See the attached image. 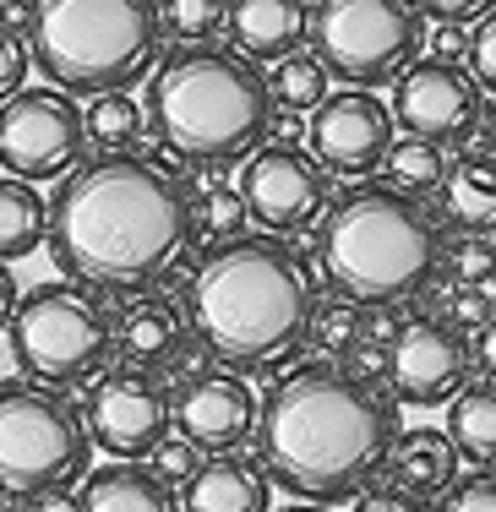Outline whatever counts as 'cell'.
<instances>
[{
  "instance_id": "cell-1",
  "label": "cell",
  "mask_w": 496,
  "mask_h": 512,
  "mask_svg": "<svg viewBox=\"0 0 496 512\" xmlns=\"http://www.w3.org/2000/svg\"><path fill=\"white\" fill-rule=\"evenodd\" d=\"M50 256L66 278L131 295L159 284L191 246V191L164 164L104 153L77 164L50 202Z\"/></svg>"
},
{
  "instance_id": "cell-2",
  "label": "cell",
  "mask_w": 496,
  "mask_h": 512,
  "mask_svg": "<svg viewBox=\"0 0 496 512\" xmlns=\"http://www.w3.org/2000/svg\"><path fill=\"white\" fill-rule=\"evenodd\" d=\"M398 404L355 371L300 365L257 409L262 474L295 502H349L387 469Z\"/></svg>"
},
{
  "instance_id": "cell-3",
  "label": "cell",
  "mask_w": 496,
  "mask_h": 512,
  "mask_svg": "<svg viewBox=\"0 0 496 512\" xmlns=\"http://www.w3.org/2000/svg\"><path fill=\"white\" fill-rule=\"evenodd\" d=\"M311 284L284 240L235 235L191 273L186 316L229 371H273L311 338Z\"/></svg>"
},
{
  "instance_id": "cell-4",
  "label": "cell",
  "mask_w": 496,
  "mask_h": 512,
  "mask_svg": "<svg viewBox=\"0 0 496 512\" xmlns=\"http://www.w3.org/2000/svg\"><path fill=\"white\" fill-rule=\"evenodd\" d=\"M148 131L191 164H240L273 131L268 77L219 44H180L148 82Z\"/></svg>"
},
{
  "instance_id": "cell-5",
  "label": "cell",
  "mask_w": 496,
  "mask_h": 512,
  "mask_svg": "<svg viewBox=\"0 0 496 512\" xmlns=\"http://www.w3.org/2000/svg\"><path fill=\"white\" fill-rule=\"evenodd\" d=\"M442 229L409 191L349 186L322 213V267L355 306L415 300L442 267Z\"/></svg>"
},
{
  "instance_id": "cell-6",
  "label": "cell",
  "mask_w": 496,
  "mask_h": 512,
  "mask_svg": "<svg viewBox=\"0 0 496 512\" xmlns=\"http://www.w3.org/2000/svg\"><path fill=\"white\" fill-rule=\"evenodd\" d=\"M28 55L55 88H131L159 55V0H33Z\"/></svg>"
},
{
  "instance_id": "cell-7",
  "label": "cell",
  "mask_w": 496,
  "mask_h": 512,
  "mask_svg": "<svg viewBox=\"0 0 496 512\" xmlns=\"http://www.w3.org/2000/svg\"><path fill=\"white\" fill-rule=\"evenodd\" d=\"M6 333H11V360L22 365L28 382L77 387L110 365L115 316L99 289L77 284V278H50V284L17 295Z\"/></svg>"
},
{
  "instance_id": "cell-8",
  "label": "cell",
  "mask_w": 496,
  "mask_h": 512,
  "mask_svg": "<svg viewBox=\"0 0 496 512\" xmlns=\"http://www.w3.org/2000/svg\"><path fill=\"white\" fill-rule=\"evenodd\" d=\"M93 458V431L88 414L60 387L44 382H0V491L6 496H33L66 491L88 480Z\"/></svg>"
},
{
  "instance_id": "cell-9",
  "label": "cell",
  "mask_w": 496,
  "mask_h": 512,
  "mask_svg": "<svg viewBox=\"0 0 496 512\" xmlns=\"http://www.w3.org/2000/svg\"><path fill=\"white\" fill-rule=\"evenodd\" d=\"M426 44L420 0H317L311 6V55L344 88L398 82Z\"/></svg>"
},
{
  "instance_id": "cell-10",
  "label": "cell",
  "mask_w": 496,
  "mask_h": 512,
  "mask_svg": "<svg viewBox=\"0 0 496 512\" xmlns=\"http://www.w3.org/2000/svg\"><path fill=\"white\" fill-rule=\"evenodd\" d=\"M88 131L66 88H17L0 99V169L17 180H60L82 164Z\"/></svg>"
},
{
  "instance_id": "cell-11",
  "label": "cell",
  "mask_w": 496,
  "mask_h": 512,
  "mask_svg": "<svg viewBox=\"0 0 496 512\" xmlns=\"http://www.w3.org/2000/svg\"><path fill=\"white\" fill-rule=\"evenodd\" d=\"M246 213L273 235H300L328 213V169L295 142H262L240 158Z\"/></svg>"
},
{
  "instance_id": "cell-12",
  "label": "cell",
  "mask_w": 496,
  "mask_h": 512,
  "mask_svg": "<svg viewBox=\"0 0 496 512\" xmlns=\"http://www.w3.org/2000/svg\"><path fill=\"white\" fill-rule=\"evenodd\" d=\"M382 376L398 404L437 409L469 382V344L453 322L437 316H409L382 349Z\"/></svg>"
},
{
  "instance_id": "cell-13",
  "label": "cell",
  "mask_w": 496,
  "mask_h": 512,
  "mask_svg": "<svg viewBox=\"0 0 496 512\" xmlns=\"http://www.w3.org/2000/svg\"><path fill=\"white\" fill-rule=\"evenodd\" d=\"M387 148H393V109H387L371 88H344L328 93L306 115V153L317 158L328 175L366 180L382 169Z\"/></svg>"
},
{
  "instance_id": "cell-14",
  "label": "cell",
  "mask_w": 496,
  "mask_h": 512,
  "mask_svg": "<svg viewBox=\"0 0 496 512\" xmlns=\"http://www.w3.org/2000/svg\"><path fill=\"white\" fill-rule=\"evenodd\" d=\"M175 425V404L148 371L126 365V371H99L88 393V431L93 447H104L110 458H148L153 447Z\"/></svg>"
},
{
  "instance_id": "cell-15",
  "label": "cell",
  "mask_w": 496,
  "mask_h": 512,
  "mask_svg": "<svg viewBox=\"0 0 496 512\" xmlns=\"http://www.w3.org/2000/svg\"><path fill=\"white\" fill-rule=\"evenodd\" d=\"M393 120L426 142H469L480 120V82L458 60H409L393 82Z\"/></svg>"
},
{
  "instance_id": "cell-16",
  "label": "cell",
  "mask_w": 496,
  "mask_h": 512,
  "mask_svg": "<svg viewBox=\"0 0 496 512\" xmlns=\"http://www.w3.org/2000/svg\"><path fill=\"white\" fill-rule=\"evenodd\" d=\"M175 425L197 453H235L257 436V393L240 371H202L180 387Z\"/></svg>"
},
{
  "instance_id": "cell-17",
  "label": "cell",
  "mask_w": 496,
  "mask_h": 512,
  "mask_svg": "<svg viewBox=\"0 0 496 512\" xmlns=\"http://www.w3.org/2000/svg\"><path fill=\"white\" fill-rule=\"evenodd\" d=\"M311 28L306 0H229V39L246 60H273L300 50Z\"/></svg>"
},
{
  "instance_id": "cell-18",
  "label": "cell",
  "mask_w": 496,
  "mask_h": 512,
  "mask_svg": "<svg viewBox=\"0 0 496 512\" xmlns=\"http://www.w3.org/2000/svg\"><path fill=\"white\" fill-rule=\"evenodd\" d=\"M268 474L235 453H213L180 491V512H268Z\"/></svg>"
},
{
  "instance_id": "cell-19",
  "label": "cell",
  "mask_w": 496,
  "mask_h": 512,
  "mask_svg": "<svg viewBox=\"0 0 496 512\" xmlns=\"http://www.w3.org/2000/svg\"><path fill=\"white\" fill-rule=\"evenodd\" d=\"M115 344H120V360L137 365V371H164L175 365L180 344H186V316L180 306L148 295V300H131L120 311V327H115Z\"/></svg>"
},
{
  "instance_id": "cell-20",
  "label": "cell",
  "mask_w": 496,
  "mask_h": 512,
  "mask_svg": "<svg viewBox=\"0 0 496 512\" xmlns=\"http://www.w3.org/2000/svg\"><path fill=\"white\" fill-rule=\"evenodd\" d=\"M77 512H180V502L137 458H115L104 469H88V485L77 491Z\"/></svg>"
},
{
  "instance_id": "cell-21",
  "label": "cell",
  "mask_w": 496,
  "mask_h": 512,
  "mask_svg": "<svg viewBox=\"0 0 496 512\" xmlns=\"http://www.w3.org/2000/svg\"><path fill=\"white\" fill-rule=\"evenodd\" d=\"M442 213L447 224L469 229V235H491L496 229V158L491 153H464L447 164L442 175Z\"/></svg>"
},
{
  "instance_id": "cell-22",
  "label": "cell",
  "mask_w": 496,
  "mask_h": 512,
  "mask_svg": "<svg viewBox=\"0 0 496 512\" xmlns=\"http://www.w3.org/2000/svg\"><path fill=\"white\" fill-rule=\"evenodd\" d=\"M387 463H393V480L404 485V491L426 496V502L458 480V447H453V436H447V431H431V425L398 431Z\"/></svg>"
},
{
  "instance_id": "cell-23",
  "label": "cell",
  "mask_w": 496,
  "mask_h": 512,
  "mask_svg": "<svg viewBox=\"0 0 496 512\" xmlns=\"http://www.w3.org/2000/svg\"><path fill=\"white\" fill-rule=\"evenodd\" d=\"M447 436H453L458 458L496 469V382H464L447 398Z\"/></svg>"
},
{
  "instance_id": "cell-24",
  "label": "cell",
  "mask_w": 496,
  "mask_h": 512,
  "mask_svg": "<svg viewBox=\"0 0 496 512\" xmlns=\"http://www.w3.org/2000/svg\"><path fill=\"white\" fill-rule=\"evenodd\" d=\"M50 235V207L33 191V180L0 175V262H22Z\"/></svg>"
},
{
  "instance_id": "cell-25",
  "label": "cell",
  "mask_w": 496,
  "mask_h": 512,
  "mask_svg": "<svg viewBox=\"0 0 496 512\" xmlns=\"http://www.w3.org/2000/svg\"><path fill=\"white\" fill-rule=\"evenodd\" d=\"M82 131L104 153H131L142 142V131H148V109L131 99L126 88H104V93H93L88 115H82Z\"/></svg>"
},
{
  "instance_id": "cell-26",
  "label": "cell",
  "mask_w": 496,
  "mask_h": 512,
  "mask_svg": "<svg viewBox=\"0 0 496 512\" xmlns=\"http://www.w3.org/2000/svg\"><path fill=\"white\" fill-rule=\"evenodd\" d=\"M273 109H289V115H311L322 99H328V66L306 50H289L273 60V77H268Z\"/></svg>"
},
{
  "instance_id": "cell-27",
  "label": "cell",
  "mask_w": 496,
  "mask_h": 512,
  "mask_svg": "<svg viewBox=\"0 0 496 512\" xmlns=\"http://www.w3.org/2000/svg\"><path fill=\"white\" fill-rule=\"evenodd\" d=\"M382 169H387V186L409 191V197H431L447 175V148L442 142H426V137H404L387 148Z\"/></svg>"
},
{
  "instance_id": "cell-28",
  "label": "cell",
  "mask_w": 496,
  "mask_h": 512,
  "mask_svg": "<svg viewBox=\"0 0 496 512\" xmlns=\"http://www.w3.org/2000/svg\"><path fill=\"white\" fill-rule=\"evenodd\" d=\"M251 213H246V197H240V186H202L197 197H191V240H202V246H224V240L246 235Z\"/></svg>"
},
{
  "instance_id": "cell-29",
  "label": "cell",
  "mask_w": 496,
  "mask_h": 512,
  "mask_svg": "<svg viewBox=\"0 0 496 512\" xmlns=\"http://www.w3.org/2000/svg\"><path fill=\"white\" fill-rule=\"evenodd\" d=\"M229 28V0H159V33L175 44H213Z\"/></svg>"
},
{
  "instance_id": "cell-30",
  "label": "cell",
  "mask_w": 496,
  "mask_h": 512,
  "mask_svg": "<svg viewBox=\"0 0 496 512\" xmlns=\"http://www.w3.org/2000/svg\"><path fill=\"white\" fill-rule=\"evenodd\" d=\"M311 338H317L328 355H349V344H360V311L355 300H333V306H317L311 311Z\"/></svg>"
},
{
  "instance_id": "cell-31",
  "label": "cell",
  "mask_w": 496,
  "mask_h": 512,
  "mask_svg": "<svg viewBox=\"0 0 496 512\" xmlns=\"http://www.w3.org/2000/svg\"><path fill=\"white\" fill-rule=\"evenodd\" d=\"M442 262L453 267L458 284H486V278L496 273V251H491V240H486V235H469V229H464V240L442 246Z\"/></svg>"
},
{
  "instance_id": "cell-32",
  "label": "cell",
  "mask_w": 496,
  "mask_h": 512,
  "mask_svg": "<svg viewBox=\"0 0 496 512\" xmlns=\"http://www.w3.org/2000/svg\"><path fill=\"white\" fill-rule=\"evenodd\" d=\"M464 60H469V77L480 82L486 93H496V6L486 17H475V33L464 44Z\"/></svg>"
},
{
  "instance_id": "cell-33",
  "label": "cell",
  "mask_w": 496,
  "mask_h": 512,
  "mask_svg": "<svg viewBox=\"0 0 496 512\" xmlns=\"http://www.w3.org/2000/svg\"><path fill=\"white\" fill-rule=\"evenodd\" d=\"M437 512H496V474L475 469V474H464V480H453L442 491Z\"/></svg>"
},
{
  "instance_id": "cell-34",
  "label": "cell",
  "mask_w": 496,
  "mask_h": 512,
  "mask_svg": "<svg viewBox=\"0 0 496 512\" xmlns=\"http://www.w3.org/2000/svg\"><path fill=\"white\" fill-rule=\"evenodd\" d=\"M33 55H28V39H22L11 22H0V99H11V93L22 88V77H28Z\"/></svg>"
},
{
  "instance_id": "cell-35",
  "label": "cell",
  "mask_w": 496,
  "mask_h": 512,
  "mask_svg": "<svg viewBox=\"0 0 496 512\" xmlns=\"http://www.w3.org/2000/svg\"><path fill=\"white\" fill-rule=\"evenodd\" d=\"M148 458H153V474H159L164 485H186L191 474H197V447H191L186 436H180V442H169V436H164Z\"/></svg>"
},
{
  "instance_id": "cell-36",
  "label": "cell",
  "mask_w": 496,
  "mask_h": 512,
  "mask_svg": "<svg viewBox=\"0 0 496 512\" xmlns=\"http://www.w3.org/2000/svg\"><path fill=\"white\" fill-rule=\"evenodd\" d=\"M355 512H431V502L426 496H415V491H404V485H377V491H360L355 496Z\"/></svg>"
},
{
  "instance_id": "cell-37",
  "label": "cell",
  "mask_w": 496,
  "mask_h": 512,
  "mask_svg": "<svg viewBox=\"0 0 496 512\" xmlns=\"http://www.w3.org/2000/svg\"><path fill=\"white\" fill-rule=\"evenodd\" d=\"M486 316H491L486 289H480V284H458V295L447 300V322H453V327H480Z\"/></svg>"
},
{
  "instance_id": "cell-38",
  "label": "cell",
  "mask_w": 496,
  "mask_h": 512,
  "mask_svg": "<svg viewBox=\"0 0 496 512\" xmlns=\"http://www.w3.org/2000/svg\"><path fill=\"white\" fill-rule=\"evenodd\" d=\"M464 44H469L464 22H437V28H431V39L420 44V50H431V60H464Z\"/></svg>"
},
{
  "instance_id": "cell-39",
  "label": "cell",
  "mask_w": 496,
  "mask_h": 512,
  "mask_svg": "<svg viewBox=\"0 0 496 512\" xmlns=\"http://www.w3.org/2000/svg\"><path fill=\"white\" fill-rule=\"evenodd\" d=\"M496 0H420V11H431L437 22H475L486 17Z\"/></svg>"
},
{
  "instance_id": "cell-40",
  "label": "cell",
  "mask_w": 496,
  "mask_h": 512,
  "mask_svg": "<svg viewBox=\"0 0 496 512\" xmlns=\"http://www.w3.org/2000/svg\"><path fill=\"white\" fill-rule=\"evenodd\" d=\"M469 365H480V376L496 382V311L475 327V344H469Z\"/></svg>"
},
{
  "instance_id": "cell-41",
  "label": "cell",
  "mask_w": 496,
  "mask_h": 512,
  "mask_svg": "<svg viewBox=\"0 0 496 512\" xmlns=\"http://www.w3.org/2000/svg\"><path fill=\"white\" fill-rule=\"evenodd\" d=\"M469 142H475L480 153H491V158H496V99H491V104H480V120H475V137H469Z\"/></svg>"
},
{
  "instance_id": "cell-42",
  "label": "cell",
  "mask_w": 496,
  "mask_h": 512,
  "mask_svg": "<svg viewBox=\"0 0 496 512\" xmlns=\"http://www.w3.org/2000/svg\"><path fill=\"white\" fill-rule=\"evenodd\" d=\"M11 311H17V278H11V267L0 262V327L11 322Z\"/></svg>"
},
{
  "instance_id": "cell-43",
  "label": "cell",
  "mask_w": 496,
  "mask_h": 512,
  "mask_svg": "<svg viewBox=\"0 0 496 512\" xmlns=\"http://www.w3.org/2000/svg\"><path fill=\"white\" fill-rule=\"evenodd\" d=\"M33 502H39V512H77V496H66V491H44Z\"/></svg>"
},
{
  "instance_id": "cell-44",
  "label": "cell",
  "mask_w": 496,
  "mask_h": 512,
  "mask_svg": "<svg viewBox=\"0 0 496 512\" xmlns=\"http://www.w3.org/2000/svg\"><path fill=\"white\" fill-rule=\"evenodd\" d=\"M278 512H328L322 502H295V507H278Z\"/></svg>"
},
{
  "instance_id": "cell-45",
  "label": "cell",
  "mask_w": 496,
  "mask_h": 512,
  "mask_svg": "<svg viewBox=\"0 0 496 512\" xmlns=\"http://www.w3.org/2000/svg\"><path fill=\"white\" fill-rule=\"evenodd\" d=\"M0 382H6V376H0Z\"/></svg>"
}]
</instances>
